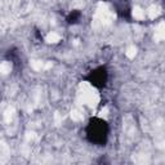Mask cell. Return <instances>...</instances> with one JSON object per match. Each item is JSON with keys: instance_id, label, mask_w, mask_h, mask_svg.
Listing matches in <instances>:
<instances>
[{"instance_id": "1", "label": "cell", "mask_w": 165, "mask_h": 165, "mask_svg": "<svg viewBox=\"0 0 165 165\" xmlns=\"http://www.w3.org/2000/svg\"><path fill=\"white\" fill-rule=\"evenodd\" d=\"M160 13H161V10L157 5H151V7L148 8V17H150L151 19L157 18L159 16H160Z\"/></svg>"}, {"instance_id": "2", "label": "cell", "mask_w": 165, "mask_h": 165, "mask_svg": "<svg viewBox=\"0 0 165 165\" xmlns=\"http://www.w3.org/2000/svg\"><path fill=\"white\" fill-rule=\"evenodd\" d=\"M164 37H165V34H164V23L161 22V23H159L157 29L155 31V40L156 41H160V40L164 39Z\"/></svg>"}, {"instance_id": "3", "label": "cell", "mask_w": 165, "mask_h": 165, "mask_svg": "<svg viewBox=\"0 0 165 165\" xmlns=\"http://www.w3.org/2000/svg\"><path fill=\"white\" fill-rule=\"evenodd\" d=\"M31 67L34 68V70H43V68H49L51 67V63H47V65H44V62L41 61H31Z\"/></svg>"}, {"instance_id": "4", "label": "cell", "mask_w": 165, "mask_h": 165, "mask_svg": "<svg viewBox=\"0 0 165 165\" xmlns=\"http://www.w3.org/2000/svg\"><path fill=\"white\" fill-rule=\"evenodd\" d=\"M133 17L135 19H145V10L139 8V7H134L133 8Z\"/></svg>"}, {"instance_id": "5", "label": "cell", "mask_w": 165, "mask_h": 165, "mask_svg": "<svg viewBox=\"0 0 165 165\" xmlns=\"http://www.w3.org/2000/svg\"><path fill=\"white\" fill-rule=\"evenodd\" d=\"M10 70H12V65H10L9 62H2L0 63V72L7 75L10 72Z\"/></svg>"}, {"instance_id": "6", "label": "cell", "mask_w": 165, "mask_h": 165, "mask_svg": "<svg viewBox=\"0 0 165 165\" xmlns=\"http://www.w3.org/2000/svg\"><path fill=\"white\" fill-rule=\"evenodd\" d=\"M59 39H61V36L56 34V32H51V34H48V36H47L48 43H57V41H59Z\"/></svg>"}, {"instance_id": "7", "label": "cell", "mask_w": 165, "mask_h": 165, "mask_svg": "<svg viewBox=\"0 0 165 165\" xmlns=\"http://www.w3.org/2000/svg\"><path fill=\"white\" fill-rule=\"evenodd\" d=\"M137 54V48L134 45H130L128 49H126V57L129 58H134V56Z\"/></svg>"}, {"instance_id": "8", "label": "cell", "mask_w": 165, "mask_h": 165, "mask_svg": "<svg viewBox=\"0 0 165 165\" xmlns=\"http://www.w3.org/2000/svg\"><path fill=\"white\" fill-rule=\"evenodd\" d=\"M71 118H72L74 120H81L82 114H81V111H79V110H74V111L71 112Z\"/></svg>"}, {"instance_id": "9", "label": "cell", "mask_w": 165, "mask_h": 165, "mask_svg": "<svg viewBox=\"0 0 165 165\" xmlns=\"http://www.w3.org/2000/svg\"><path fill=\"white\" fill-rule=\"evenodd\" d=\"M13 112H14L13 108H8V111L5 112V120H7V121H10V119L13 116Z\"/></svg>"}]
</instances>
